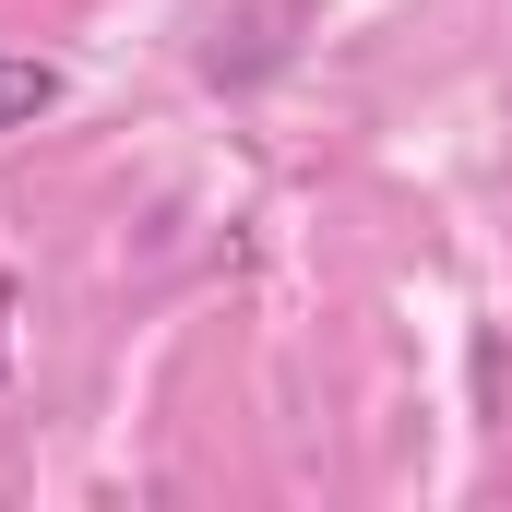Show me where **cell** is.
I'll return each instance as SVG.
<instances>
[{
	"label": "cell",
	"mask_w": 512,
	"mask_h": 512,
	"mask_svg": "<svg viewBox=\"0 0 512 512\" xmlns=\"http://www.w3.org/2000/svg\"><path fill=\"white\" fill-rule=\"evenodd\" d=\"M48 108H60V72H48V60H0V131L48 120Z\"/></svg>",
	"instance_id": "1"
}]
</instances>
